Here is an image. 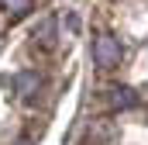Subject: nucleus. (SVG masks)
Instances as JSON below:
<instances>
[{"instance_id":"obj_1","label":"nucleus","mask_w":148,"mask_h":145,"mask_svg":"<svg viewBox=\"0 0 148 145\" xmlns=\"http://www.w3.org/2000/svg\"><path fill=\"white\" fill-rule=\"evenodd\" d=\"M121 59H124V48H121V41L114 35H93V62H97V69L110 72L121 66Z\"/></svg>"},{"instance_id":"obj_2","label":"nucleus","mask_w":148,"mask_h":145,"mask_svg":"<svg viewBox=\"0 0 148 145\" xmlns=\"http://www.w3.org/2000/svg\"><path fill=\"white\" fill-rule=\"evenodd\" d=\"M45 90V79L38 76V72H17L14 76V93H17V100H35L38 93Z\"/></svg>"},{"instance_id":"obj_3","label":"nucleus","mask_w":148,"mask_h":145,"mask_svg":"<svg viewBox=\"0 0 148 145\" xmlns=\"http://www.w3.org/2000/svg\"><path fill=\"white\" fill-rule=\"evenodd\" d=\"M138 104V93L131 86H114L110 90V107L114 110H124V107H134Z\"/></svg>"},{"instance_id":"obj_4","label":"nucleus","mask_w":148,"mask_h":145,"mask_svg":"<svg viewBox=\"0 0 148 145\" xmlns=\"http://www.w3.org/2000/svg\"><path fill=\"white\" fill-rule=\"evenodd\" d=\"M110 138H114V124L110 121H93L90 124V135H86L90 145H107Z\"/></svg>"},{"instance_id":"obj_5","label":"nucleus","mask_w":148,"mask_h":145,"mask_svg":"<svg viewBox=\"0 0 148 145\" xmlns=\"http://www.w3.org/2000/svg\"><path fill=\"white\" fill-rule=\"evenodd\" d=\"M45 45H55V17H45V21H38V31H35Z\"/></svg>"},{"instance_id":"obj_6","label":"nucleus","mask_w":148,"mask_h":145,"mask_svg":"<svg viewBox=\"0 0 148 145\" xmlns=\"http://www.w3.org/2000/svg\"><path fill=\"white\" fill-rule=\"evenodd\" d=\"M31 3H35V0H3V10H7L10 17H24V14L31 10Z\"/></svg>"},{"instance_id":"obj_7","label":"nucleus","mask_w":148,"mask_h":145,"mask_svg":"<svg viewBox=\"0 0 148 145\" xmlns=\"http://www.w3.org/2000/svg\"><path fill=\"white\" fill-rule=\"evenodd\" d=\"M76 31H79V14H62V38H73Z\"/></svg>"},{"instance_id":"obj_8","label":"nucleus","mask_w":148,"mask_h":145,"mask_svg":"<svg viewBox=\"0 0 148 145\" xmlns=\"http://www.w3.org/2000/svg\"><path fill=\"white\" fill-rule=\"evenodd\" d=\"M21 145H35V138H24V142H21Z\"/></svg>"}]
</instances>
